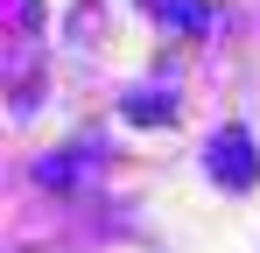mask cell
<instances>
[{"mask_svg":"<svg viewBox=\"0 0 260 253\" xmlns=\"http://www.w3.org/2000/svg\"><path fill=\"white\" fill-rule=\"evenodd\" d=\"M211 176H218V183H232V190H253V183H260L253 141H246L239 126H225V134L211 141Z\"/></svg>","mask_w":260,"mask_h":253,"instance_id":"6da1fadb","label":"cell"},{"mask_svg":"<svg viewBox=\"0 0 260 253\" xmlns=\"http://www.w3.org/2000/svg\"><path fill=\"white\" fill-rule=\"evenodd\" d=\"M148 7L169 21L176 36H204V28H211V7H204V0H148Z\"/></svg>","mask_w":260,"mask_h":253,"instance_id":"7a4b0ae2","label":"cell"},{"mask_svg":"<svg viewBox=\"0 0 260 253\" xmlns=\"http://www.w3.org/2000/svg\"><path fill=\"white\" fill-rule=\"evenodd\" d=\"M127 120H134V126H162V120H176V99L148 84V91H134V99H127Z\"/></svg>","mask_w":260,"mask_h":253,"instance_id":"3957f363","label":"cell"},{"mask_svg":"<svg viewBox=\"0 0 260 253\" xmlns=\"http://www.w3.org/2000/svg\"><path fill=\"white\" fill-rule=\"evenodd\" d=\"M36 176H43V183H71V176H78V162L63 155V162H43V169H36Z\"/></svg>","mask_w":260,"mask_h":253,"instance_id":"277c9868","label":"cell"}]
</instances>
